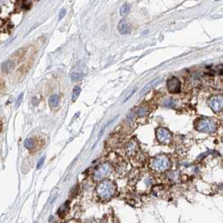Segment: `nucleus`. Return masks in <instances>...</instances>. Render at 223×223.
<instances>
[{"label": "nucleus", "instance_id": "obj_24", "mask_svg": "<svg viewBox=\"0 0 223 223\" xmlns=\"http://www.w3.org/2000/svg\"><path fill=\"white\" fill-rule=\"evenodd\" d=\"M4 89V82L2 81H0V92H2Z\"/></svg>", "mask_w": 223, "mask_h": 223}, {"label": "nucleus", "instance_id": "obj_13", "mask_svg": "<svg viewBox=\"0 0 223 223\" xmlns=\"http://www.w3.org/2000/svg\"><path fill=\"white\" fill-rule=\"evenodd\" d=\"M58 102H59V97L57 95H52L49 99V103H50V106L51 107H56L58 105Z\"/></svg>", "mask_w": 223, "mask_h": 223}, {"label": "nucleus", "instance_id": "obj_3", "mask_svg": "<svg viewBox=\"0 0 223 223\" xmlns=\"http://www.w3.org/2000/svg\"><path fill=\"white\" fill-rule=\"evenodd\" d=\"M195 128L198 131L202 133H213L216 129V124L214 121L208 118H202L196 122Z\"/></svg>", "mask_w": 223, "mask_h": 223}, {"label": "nucleus", "instance_id": "obj_4", "mask_svg": "<svg viewBox=\"0 0 223 223\" xmlns=\"http://www.w3.org/2000/svg\"><path fill=\"white\" fill-rule=\"evenodd\" d=\"M156 137L161 143L168 144L171 141V134L168 129L164 128H160L156 130Z\"/></svg>", "mask_w": 223, "mask_h": 223}, {"label": "nucleus", "instance_id": "obj_11", "mask_svg": "<svg viewBox=\"0 0 223 223\" xmlns=\"http://www.w3.org/2000/svg\"><path fill=\"white\" fill-rule=\"evenodd\" d=\"M14 68V63L12 60H7L2 65V71L4 73H9Z\"/></svg>", "mask_w": 223, "mask_h": 223}, {"label": "nucleus", "instance_id": "obj_9", "mask_svg": "<svg viewBox=\"0 0 223 223\" xmlns=\"http://www.w3.org/2000/svg\"><path fill=\"white\" fill-rule=\"evenodd\" d=\"M126 152L129 157H134L138 154V144L136 143H129L126 148Z\"/></svg>", "mask_w": 223, "mask_h": 223}, {"label": "nucleus", "instance_id": "obj_12", "mask_svg": "<svg viewBox=\"0 0 223 223\" xmlns=\"http://www.w3.org/2000/svg\"><path fill=\"white\" fill-rule=\"evenodd\" d=\"M68 210H69V206H68V203L66 202V204H64L63 206H61L60 207L59 210H58V215L62 218L67 213Z\"/></svg>", "mask_w": 223, "mask_h": 223}, {"label": "nucleus", "instance_id": "obj_14", "mask_svg": "<svg viewBox=\"0 0 223 223\" xmlns=\"http://www.w3.org/2000/svg\"><path fill=\"white\" fill-rule=\"evenodd\" d=\"M129 10H130V6L128 4H123L121 7L120 13H121L122 16H126L127 14L129 13Z\"/></svg>", "mask_w": 223, "mask_h": 223}, {"label": "nucleus", "instance_id": "obj_22", "mask_svg": "<svg viewBox=\"0 0 223 223\" xmlns=\"http://www.w3.org/2000/svg\"><path fill=\"white\" fill-rule=\"evenodd\" d=\"M143 115H144V111H143V108H140V109L138 110V116L143 117Z\"/></svg>", "mask_w": 223, "mask_h": 223}, {"label": "nucleus", "instance_id": "obj_8", "mask_svg": "<svg viewBox=\"0 0 223 223\" xmlns=\"http://www.w3.org/2000/svg\"><path fill=\"white\" fill-rule=\"evenodd\" d=\"M118 30L120 34H128L130 33V25L124 19H122L119 22L118 24Z\"/></svg>", "mask_w": 223, "mask_h": 223}, {"label": "nucleus", "instance_id": "obj_18", "mask_svg": "<svg viewBox=\"0 0 223 223\" xmlns=\"http://www.w3.org/2000/svg\"><path fill=\"white\" fill-rule=\"evenodd\" d=\"M175 104V102L173 101V100H171V99L166 100V101L164 102V107H172Z\"/></svg>", "mask_w": 223, "mask_h": 223}, {"label": "nucleus", "instance_id": "obj_16", "mask_svg": "<svg viewBox=\"0 0 223 223\" xmlns=\"http://www.w3.org/2000/svg\"><path fill=\"white\" fill-rule=\"evenodd\" d=\"M159 80H160V79L158 78V79H155V80H154L153 81H151V82H149V84H148L147 86H146V87H145L143 89V91H142V93L145 92H147L148 89L151 88V87H154V85H155L156 83H157V82L159 81Z\"/></svg>", "mask_w": 223, "mask_h": 223}, {"label": "nucleus", "instance_id": "obj_10", "mask_svg": "<svg viewBox=\"0 0 223 223\" xmlns=\"http://www.w3.org/2000/svg\"><path fill=\"white\" fill-rule=\"evenodd\" d=\"M71 76H72V80L77 81H80L83 77V72L79 68H76V69L72 70V73H71Z\"/></svg>", "mask_w": 223, "mask_h": 223}, {"label": "nucleus", "instance_id": "obj_17", "mask_svg": "<svg viewBox=\"0 0 223 223\" xmlns=\"http://www.w3.org/2000/svg\"><path fill=\"white\" fill-rule=\"evenodd\" d=\"M81 87H76V88H75L74 92H73V94H72L73 100H76V98L78 97V96H79V94H80L81 92Z\"/></svg>", "mask_w": 223, "mask_h": 223}, {"label": "nucleus", "instance_id": "obj_20", "mask_svg": "<svg viewBox=\"0 0 223 223\" xmlns=\"http://www.w3.org/2000/svg\"><path fill=\"white\" fill-rule=\"evenodd\" d=\"M44 162H45V157H42V158L40 160V161H39L38 164H37V169H40L42 167Z\"/></svg>", "mask_w": 223, "mask_h": 223}, {"label": "nucleus", "instance_id": "obj_7", "mask_svg": "<svg viewBox=\"0 0 223 223\" xmlns=\"http://www.w3.org/2000/svg\"><path fill=\"white\" fill-rule=\"evenodd\" d=\"M209 105H210V108L216 113L221 112L223 107L222 97L218 96V97H212L209 101Z\"/></svg>", "mask_w": 223, "mask_h": 223}, {"label": "nucleus", "instance_id": "obj_6", "mask_svg": "<svg viewBox=\"0 0 223 223\" xmlns=\"http://www.w3.org/2000/svg\"><path fill=\"white\" fill-rule=\"evenodd\" d=\"M167 86H168L169 92L170 93H178L180 92L181 89V83L180 80L173 76L171 78H169L167 82Z\"/></svg>", "mask_w": 223, "mask_h": 223}, {"label": "nucleus", "instance_id": "obj_23", "mask_svg": "<svg viewBox=\"0 0 223 223\" xmlns=\"http://www.w3.org/2000/svg\"><path fill=\"white\" fill-rule=\"evenodd\" d=\"M23 95H24V94H23V93H21V95H20V96H19V97L18 98V101H17V104H18V105H19V104H20L19 102L21 101L22 98H23Z\"/></svg>", "mask_w": 223, "mask_h": 223}, {"label": "nucleus", "instance_id": "obj_5", "mask_svg": "<svg viewBox=\"0 0 223 223\" xmlns=\"http://www.w3.org/2000/svg\"><path fill=\"white\" fill-rule=\"evenodd\" d=\"M111 172V168L107 164L101 165V167L97 169L94 173V179L96 180H101L103 178L107 177Z\"/></svg>", "mask_w": 223, "mask_h": 223}, {"label": "nucleus", "instance_id": "obj_1", "mask_svg": "<svg viewBox=\"0 0 223 223\" xmlns=\"http://www.w3.org/2000/svg\"><path fill=\"white\" fill-rule=\"evenodd\" d=\"M97 193V195L101 199L103 200L109 199L115 193V185L110 181H104L98 185Z\"/></svg>", "mask_w": 223, "mask_h": 223}, {"label": "nucleus", "instance_id": "obj_21", "mask_svg": "<svg viewBox=\"0 0 223 223\" xmlns=\"http://www.w3.org/2000/svg\"><path fill=\"white\" fill-rule=\"evenodd\" d=\"M66 9H63V10H61L60 11V17H59V19L60 20L62 18L66 15Z\"/></svg>", "mask_w": 223, "mask_h": 223}, {"label": "nucleus", "instance_id": "obj_2", "mask_svg": "<svg viewBox=\"0 0 223 223\" xmlns=\"http://www.w3.org/2000/svg\"><path fill=\"white\" fill-rule=\"evenodd\" d=\"M169 167L170 162L166 156H158L152 160L151 168L156 172H164Z\"/></svg>", "mask_w": 223, "mask_h": 223}, {"label": "nucleus", "instance_id": "obj_19", "mask_svg": "<svg viewBox=\"0 0 223 223\" xmlns=\"http://www.w3.org/2000/svg\"><path fill=\"white\" fill-rule=\"evenodd\" d=\"M30 5H31V3H30V0H24L22 3V8L25 9H30Z\"/></svg>", "mask_w": 223, "mask_h": 223}, {"label": "nucleus", "instance_id": "obj_15", "mask_svg": "<svg viewBox=\"0 0 223 223\" xmlns=\"http://www.w3.org/2000/svg\"><path fill=\"white\" fill-rule=\"evenodd\" d=\"M24 145H25V147L27 149L31 150V149L34 148V140L32 139H25V142H24Z\"/></svg>", "mask_w": 223, "mask_h": 223}]
</instances>
